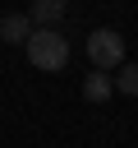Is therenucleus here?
I'll return each instance as SVG.
<instances>
[{
	"mask_svg": "<svg viewBox=\"0 0 138 148\" xmlns=\"http://www.w3.org/2000/svg\"><path fill=\"white\" fill-rule=\"evenodd\" d=\"M23 46H28V65L32 69L55 74V69L69 65V37H60V28H32V37Z\"/></svg>",
	"mask_w": 138,
	"mask_h": 148,
	"instance_id": "f257e3e1",
	"label": "nucleus"
},
{
	"mask_svg": "<svg viewBox=\"0 0 138 148\" xmlns=\"http://www.w3.org/2000/svg\"><path fill=\"white\" fill-rule=\"evenodd\" d=\"M87 60L106 74V69H120L124 65V37L115 32V28H97L92 37H87Z\"/></svg>",
	"mask_w": 138,
	"mask_h": 148,
	"instance_id": "f03ea898",
	"label": "nucleus"
},
{
	"mask_svg": "<svg viewBox=\"0 0 138 148\" xmlns=\"http://www.w3.org/2000/svg\"><path fill=\"white\" fill-rule=\"evenodd\" d=\"M64 0H32V9H28V18H32V28H60L64 23Z\"/></svg>",
	"mask_w": 138,
	"mask_h": 148,
	"instance_id": "7ed1b4c3",
	"label": "nucleus"
},
{
	"mask_svg": "<svg viewBox=\"0 0 138 148\" xmlns=\"http://www.w3.org/2000/svg\"><path fill=\"white\" fill-rule=\"evenodd\" d=\"M83 97H87L92 106L110 102V97H115V83H110V74H101V69H97V74H87V79H83Z\"/></svg>",
	"mask_w": 138,
	"mask_h": 148,
	"instance_id": "20e7f679",
	"label": "nucleus"
},
{
	"mask_svg": "<svg viewBox=\"0 0 138 148\" xmlns=\"http://www.w3.org/2000/svg\"><path fill=\"white\" fill-rule=\"evenodd\" d=\"M0 37L5 42H28L32 37V18L28 14H5L0 18Z\"/></svg>",
	"mask_w": 138,
	"mask_h": 148,
	"instance_id": "39448f33",
	"label": "nucleus"
},
{
	"mask_svg": "<svg viewBox=\"0 0 138 148\" xmlns=\"http://www.w3.org/2000/svg\"><path fill=\"white\" fill-rule=\"evenodd\" d=\"M110 83H115V92L138 97V60H124V65H120V74H110Z\"/></svg>",
	"mask_w": 138,
	"mask_h": 148,
	"instance_id": "423d86ee",
	"label": "nucleus"
}]
</instances>
